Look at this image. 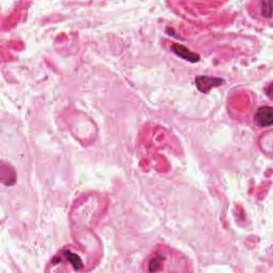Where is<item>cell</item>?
I'll use <instances>...</instances> for the list:
<instances>
[{
  "label": "cell",
  "instance_id": "obj_1",
  "mask_svg": "<svg viewBox=\"0 0 273 273\" xmlns=\"http://www.w3.org/2000/svg\"><path fill=\"white\" fill-rule=\"evenodd\" d=\"M223 79L210 76H198L196 77V86L202 93H208L211 89L218 88L223 84Z\"/></svg>",
  "mask_w": 273,
  "mask_h": 273
},
{
  "label": "cell",
  "instance_id": "obj_2",
  "mask_svg": "<svg viewBox=\"0 0 273 273\" xmlns=\"http://www.w3.org/2000/svg\"><path fill=\"white\" fill-rule=\"evenodd\" d=\"M254 120L259 127H270L273 124V109L269 106L260 107L256 111Z\"/></svg>",
  "mask_w": 273,
  "mask_h": 273
},
{
  "label": "cell",
  "instance_id": "obj_3",
  "mask_svg": "<svg viewBox=\"0 0 273 273\" xmlns=\"http://www.w3.org/2000/svg\"><path fill=\"white\" fill-rule=\"evenodd\" d=\"M171 50H172V53L175 54L177 57L184 59L185 61H188L191 63H197L200 61V56L193 52H191L190 49H188L184 45L173 44V45H171Z\"/></svg>",
  "mask_w": 273,
  "mask_h": 273
},
{
  "label": "cell",
  "instance_id": "obj_4",
  "mask_svg": "<svg viewBox=\"0 0 273 273\" xmlns=\"http://www.w3.org/2000/svg\"><path fill=\"white\" fill-rule=\"evenodd\" d=\"M63 255L69 261V264L74 267V269L79 270L80 268L83 267L82 258H80L77 254H75V253H73L72 251H69V250L63 251Z\"/></svg>",
  "mask_w": 273,
  "mask_h": 273
},
{
  "label": "cell",
  "instance_id": "obj_5",
  "mask_svg": "<svg viewBox=\"0 0 273 273\" xmlns=\"http://www.w3.org/2000/svg\"><path fill=\"white\" fill-rule=\"evenodd\" d=\"M261 15L267 18H271V13H272V6L271 3H261Z\"/></svg>",
  "mask_w": 273,
  "mask_h": 273
}]
</instances>
